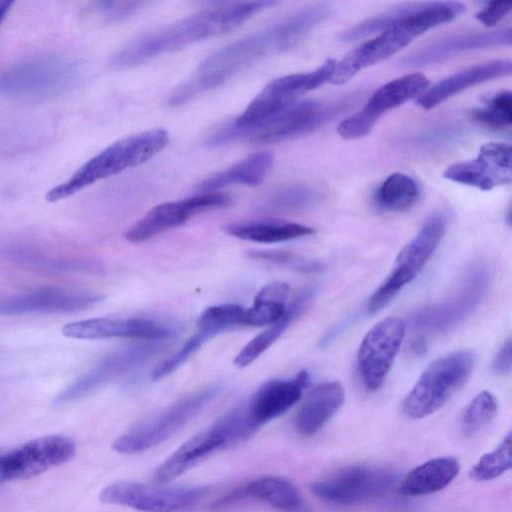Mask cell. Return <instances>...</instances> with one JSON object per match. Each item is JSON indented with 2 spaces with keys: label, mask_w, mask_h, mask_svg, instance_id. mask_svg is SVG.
<instances>
[{
  "label": "cell",
  "mask_w": 512,
  "mask_h": 512,
  "mask_svg": "<svg viewBox=\"0 0 512 512\" xmlns=\"http://www.w3.org/2000/svg\"><path fill=\"white\" fill-rule=\"evenodd\" d=\"M265 503L282 512H298L302 499L297 487L280 476H263L235 487L215 502L216 508H224L242 501Z\"/></svg>",
  "instance_id": "obj_24"
},
{
  "label": "cell",
  "mask_w": 512,
  "mask_h": 512,
  "mask_svg": "<svg viewBox=\"0 0 512 512\" xmlns=\"http://www.w3.org/2000/svg\"><path fill=\"white\" fill-rule=\"evenodd\" d=\"M78 66L56 54L25 58L0 74V96L45 100L69 89L77 80Z\"/></svg>",
  "instance_id": "obj_6"
},
{
  "label": "cell",
  "mask_w": 512,
  "mask_h": 512,
  "mask_svg": "<svg viewBox=\"0 0 512 512\" xmlns=\"http://www.w3.org/2000/svg\"><path fill=\"white\" fill-rule=\"evenodd\" d=\"M465 11V5L454 1H432L377 37L347 53L336 66L330 82L342 85L358 72L394 55L427 30L448 22Z\"/></svg>",
  "instance_id": "obj_3"
},
{
  "label": "cell",
  "mask_w": 512,
  "mask_h": 512,
  "mask_svg": "<svg viewBox=\"0 0 512 512\" xmlns=\"http://www.w3.org/2000/svg\"><path fill=\"white\" fill-rule=\"evenodd\" d=\"M165 342L143 341L111 352L87 373L59 393L55 402L64 404L84 397L107 382L149 360L163 349Z\"/></svg>",
  "instance_id": "obj_19"
},
{
  "label": "cell",
  "mask_w": 512,
  "mask_h": 512,
  "mask_svg": "<svg viewBox=\"0 0 512 512\" xmlns=\"http://www.w3.org/2000/svg\"><path fill=\"white\" fill-rule=\"evenodd\" d=\"M511 433L493 451L484 454L471 468L470 477L483 482L495 479L508 471L512 464Z\"/></svg>",
  "instance_id": "obj_37"
},
{
  "label": "cell",
  "mask_w": 512,
  "mask_h": 512,
  "mask_svg": "<svg viewBox=\"0 0 512 512\" xmlns=\"http://www.w3.org/2000/svg\"><path fill=\"white\" fill-rule=\"evenodd\" d=\"M473 118L493 128H504L512 123V95L508 90L495 94L485 107L475 110Z\"/></svg>",
  "instance_id": "obj_40"
},
{
  "label": "cell",
  "mask_w": 512,
  "mask_h": 512,
  "mask_svg": "<svg viewBox=\"0 0 512 512\" xmlns=\"http://www.w3.org/2000/svg\"><path fill=\"white\" fill-rule=\"evenodd\" d=\"M428 2H413L401 4L382 14L369 18L346 30L341 39L344 41H354L374 33L384 31L397 23L401 22L410 15L418 12L426 6Z\"/></svg>",
  "instance_id": "obj_36"
},
{
  "label": "cell",
  "mask_w": 512,
  "mask_h": 512,
  "mask_svg": "<svg viewBox=\"0 0 512 512\" xmlns=\"http://www.w3.org/2000/svg\"><path fill=\"white\" fill-rule=\"evenodd\" d=\"M345 102L322 103L316 100L295 101L272 115L248 125L233 121L211 134L206 145L221 147L234 142L271 144L308 133L333 118Z\"/></svg>",
  "instance_id": "obj_4"
},
{
  "label": "cell",
  "mask_w": 512,
  "mask_h": 512,
  "mask_svg": "<svg viewBox=\"0 0 512 512\" xmlns=\"http://www.w3.org/2000/svg\"><path fill=\"white\" fill-rule=\"evenodd\" d=\"M491 279L489 265L477 261L467 271L458 290L445 300L430 304L411 316L414 329L425 333H441L454 328L479 306Z\"/></svg>",
  "instance_id": "obj_10"
},
{
  "label": "cell",
  "mask_w": 512,
  "mask_h": 512,
  "mask_svg": "<svg viewBox=\"0 0 512 512\" xmlns=\"http://www.w3.org/2000/svg\"><path fill=\"white\" fill-rule=\"evenodd\" d=\"M169 134L154 128L122 138L83 164L71 177L52 188L46 195L49 202L66 199L86 187L147 162L165 148Z\"/></svg>",
  "instance_id": "obj_5"
},
{
  "label": "cell",
  "mask_w": 512,
  "mask_h": 512,
  "mask_svg": "<svg viewBox=\"0 0 512 512\" xmlns=\"http://www.w3.org/2000/svg\"><path fill=\"white\" fill-rule=\"evenodd\" d=\"M511 8V2H488L486 6L476 14V18L485 26L490 27L504 18L510 12Z\"/></svg>",
  "instance_id": "obj_44"
},
{
  "label": "cell",
  "mask_w": 512,
  "mask_h": 512,
  "mask_svg": "<svg viewBox=\"0 0 512 512\" xmlns=\"http://www.w3.org/2000/svg\"><path fill=\"white\" fill-rule=\"evenodd\" d=\"M319 193L305 185H288L271 192L263 200L262 209L270 212H296L315 206Z\"/></svg>",
  "instance_id": "obj_35"
},
{
  "label": "cell",
  "mask_w": 512,
  "mask_h": 512,
  "mask_svg": "<svg viewBox=\"0 0 512 512\" xmlns=\"http://www.w3.org/2000/svg\"><path fill=\"white\" fill-rule=\"evenodd\" d=\"M419 194L413 178L403 173H393L375 191L374 202L383 211L403 212L417 202Z\"/></svg>",
  "instance_id": "obj_33"
},
{
  "label": "cell",
  "mask_w": 512,
  "mask_h": 512,
  "mask_svg": "<svg viewBox=\"0 0 512 512\" xmlns=\"http://www.w3.org/2000/svg\"><path fill=\"white\" fill-rule=\"evenodd\" d=\"M298 512H307V511L304 510L303 508H301Z\"/></svg>",
  "instance_id": "obj_47"
},
{
  "label": "cell",
  "mask_w": 512,
  "mask_h": 512,
  "mask_svg": "<svg viewBox=\"0 0 512 512\" xmlns=\"http://www.w3.org/2000/svg\"><path fill=\"white\" fill-rule=\"evenodd\" d=\"M511 67L510 59H497L471 66L426 89L416 103L423 109H431L468 87L510 75Z\"/></svg>",
  "instance_id": "obj_26"
},
{
  "label": "cell",
  "mask_w": 512,
  "mask_h": 512,
  "mask_svg": "<svg viewBox=\"0 0 512 512\" xmlns=\"http://www.w3.org/2000/svg\"><path fill=\"white\" fill-rule=\"evenodd\" d=\"M62 333L68 338L83 340L133 338L167 341L173 336L174 330L147 318L100 317L68 323Z\"/></svg>",
  "instance_id": "obj_22"
},
{
  "label": "cell",
  "mask_w": 512,
  "mask_h": 512,
  "mask_svg": "<svg viewBox=\"0 0 512 512\" xmlns=\"http://www.w3.org/2000/svg\"><path fill=\"white\" fill-rule=\"evenodd\" d=\"M74 442L63 435L33 439L0 455V480L12 481L39 475L74 456Z\"/></svg>",
  "instance_id": "obj_14"
},
{
  "label": "cell",
  "mask_w": 512,
  "mask_h": 512,
  "mask_svg": "<svg viewBox=\"0 0 512 512\" xmlns=\"http://www.w3.org/2000/svg\"><path fill=\"white\" fill-rule=\"evenodd\" d=\"M275 4L277 2L272 0H258L206 8L131 40L112 57L111 66L115 69L131 68L162 54L227 33Z\"/></svg>",
  "instance_id": "obj_2"
},
{
  "label": "cell",
  "mask_w": 512,
  "mask_h": 512,
  "mask_svg": "<svg viewBox=\"0 0 512 512\" xmlns=\"http://www.w3.org/2000/svg\"><path fill=\"white\" fill-rule=\"evenodd\" d=\"M428 85V78L419 73L405 75L387 82L372 94L359 112L340 122L337 128L338 134L346 140L367 135L382 114L421 95Z\"/></svg>",
  "instance_id": "obj_17"
},
{
  "label": "cell",
  "mask_w": 512,
  "mask_h": 512,
  "mask_svg": "<svg viewBox=\"0 0 512 512\" xmlns=\"http://www.w3.org/2000/svg\"><path fill=\"white\" fill-rule=\"evenodd\" d=\"M396 475L387 468L353 465L342 468L311 485L313 494L329 504L355 505L386 493Z\"/></svg>",
  "instance_id": "obj_13"
},
{
  "label": "cell",
  "mask_w": 512,
  "mask_h": 512,
  "mask_svg": "<svg viewBox=\"0 0 512 512\" xmlns=\"http://www.w3.org/2000/svg\"><path fill=\"white\" fill-rule=\"evenodd\" d=\"M232 203L233 198L221 192L197 193L188 198L162 203L152 208L132 225L124 237L131 243H141L169 229L181 226L198 213L228 207Z\"/></svg>",
  "instance_id": "obj_18"
},
{
  "label": "cell",
  "mask_w": 512,
  "mask_h": 512,
  "mask_svg": "<svg viewBox=\"0 0 512 512\" xmlns=\"http://www.w3.org/2000/svg\"><path fill=\"white\" fill-rule=\"evenodd\" d=\"M255 431L242 403L182 444L156 469L154 479L158 484H167L206 457L248 438Z\"/></svg>",
  "instance_id": "obj_7"
},
{
  "label": "cell",
  "mask_w": 512,
  "mask_h": 512,
  "mask_svg": "<svg viewBox=\"0 0 512 512\" xmlns=\"http://www.w3.org/2000/svg\"><path fill=\"white\" fill-rule=\"evenodd\" d=\"M0 483H2L1 480H0Z\"/></svg>",
  "instance_id": "obj_48"
},
{
  "label": "cell",
  "mask_w": 512,
  "mask_h": 512,
  "mask_svg": "<svg viewBox=\"0 0 512 512\" xmlns=\"http://www.w3.org/2000/svg\"><path fill=\"white\" fill-rule=\"evenodd\" d=\"M344 398V388L338 381H326L316 386L294 417L297 433L303 436L317 433L339 410Z\"/></svg>",
  "instance_id": "obj_27"
},
{
  "label": "cell",
  "mask_w": 512,
  "mask_h": 512,
  "mask_svg": "<svg viewBox=\"0 0 512 512\" xmlns=\"http://www.w3.org/2000/svg\"><path fill=\"white\" fill-rule=\"evenodd\" d=\"M460 464L451 456L430 459L412 469L402 480L399 492L406 496L436 493L447 487L458 475Z\"/></svg>",
  "instance_id": "obj_29"
},
{
  "label": "cell",
  "mask_w": 512,
  "mask_h": 512,
  "mask_svg": "<svg viewBox=\"0 0 512 512\" xmlns=\"http://www.w3.org/2000/svg\"><path fill=\"white\" fill-rule=\"evenodd\" d=\"M220 392L221 386L211 385L190 394L122 434L113 442V450L135 454L163 443L214 401Z\"/></svg>",
  "instance_id": "obj_9"
},
{
  "label": "cell",
  "mask_w": 512,
  "mask_h": 512,
  "mask_svg": "<svg viewBox=\"0 0 512 512\" xmlns=\"http://www.w3.org/2000/svg\"><path fill=\"white\" fill-rule=\"evenodd\" d=\"M306 370L289 379L270 380L262 384L251 398L244 402L248 419L255 430L277 418L294 406L309 385Z\"/></svg>",
  "instance_id": "obj_23"
},
{
  "label": "cell",
  "mask_w": 512,
  "mask_h": 512,
  "mask_svg": "<svg viewBox=\"0 0 512 512\" xmlns=\"http://www.w3.org/2000/svg\"><path fill=\"white\" fill-rule=\"evenodd\" d=\"M209 338L208 334L203 331H198L197 334L189 338L185 344L171 357L162 361L157 365L152 373L151 379L157 381L169 375L177 368H179L187 359L190 358Z\"/></svg>",
  "instance_id": "obj_42"
},
{
  "label": "cell",
  "mask_w": 512,
  "mask_h": 512,
  "mask_svg": "<svg viewBox=\"0 0 512 512\" xmlns=\"http://www.w3.org/2000/svg\"><path fill=\"white\" fill-rule=\"evenodd\" d=\"M102 299L94 292L43 287L0 297V315L78 312Z\"/></svg>",
  "instance_id": "obj_20"
},
{
  "label": "cell",
  "mask_w": 512,
  "mask_h": 512,
  "mask_svg": "<svg viewBox=\"0 0 512 512\" xmlns=\"http://www.w3.org/2000/svg\"><path fill=\"white\" fill-rule=\"evenodd\" d=\"M474 364L475 356L467 350L434 360L405 397L403 413L411 419H422L436 412L467 381Z\"/></svg>",
  "instance_id": "obj_8"
},
{
  "label": "cell",
  "mask_w": 512,
  "mask_h": 512,
  "mask_svg": "<svg viewBox=\"0 0 512 512\" xmlns=\"http://www.w3.org/2000/svg\"><path fill=\"white\" fill-rule=\"evenodd\" d=\"M331 7L317 4L296 10L270 26L238 39L203 60L169 95L170 106H180L221 86L267 56L297 44L310 30L327 19Z\"/></svg>",
  "instance_id": "obj_1"
},
{
  "label": "cell",
  "mask_w": 512,
  "mask_h": 512,
  "mask_svg": "<svg viewBox=\"0 0 512 512\" xmlns=\"http://www.w3.org/2000/svg\"><path fill=\"white\" fill-rule=\"evenodd\" d=\"M316 292V287H309L301 291L286 308L285 315L279 321L256 335L240 350L235 356L234 364L239 368H244L261 356L278 340L290 323L306 309Z\"/></svg>",
  "instance_id": "obj_30"
},
{
  "label": "cell",
  "mask_w": 512,
  "mask_h": 512,
  "mask_svg": "<svg viewBox=\"0 0 512 512\" xmlns=\"http://www.w3.org/2000/svg\"><path fill=\"white\" fill-rule=\"evenodd\" d=\"M511 340H507L494 357L492 368L498 374H507L511 370Z\"/></svg>",
  "instance_id": "obj_45"
},
{
  "label": "cell",
  "mask_w": 512,
  "mask_h": 512,
  "mask_svg": "<svg viewBox=\"0 0 512 512\" xmlns=\"http://www.w3.org/2000/svg\"><path fill=\"white\" fill-rule=\"evenodd\" d=\"M1 252L12 261L42 270L68 272L95 269L89 262L54 257L30 246L9 245Z\"/></svg>",
  "instance_id": "obj_34"
},
{
  "label": "cell",
  "mask_w": 512,
  "mask_h": 512,
  "mask_svg": "<svg viewBox=\"0 0 512 512\" xmlns=\"http://www.w3.org/2000/svg\"><path fill=\"white\" fill-rule=\"evenodd\" d=\"M243 315L244 308L237 304L211 306L200 315L198 327L200 331L214 337L231 327L242 325Z\"/></svg>",
  "instance_id": "obj_39"
},
{
  "label": "cell",
  "mask_w": 512,
  "mask_h": 512,
  "mask_svg": "<svg viewBox=\"0 0 512 512\" xmlns=\"http://www.w3.org/2000/svg\"><path fill=\"white\" fill-rule=\"evenodd\" d=\"M248 255L253 259L270 262L304 273L317 272L323 268L322 263L319 261L283 250H252L248 252Z\"/></svg>",
  "instance_id": "obj_41"
},
{
  "label": "cell",
  "mask_w": 512,
  "mask_h": 512,
  "mask_svg": "<svg viewBox=\"0 0 512 512\" xmlns=\"http://www.w3.org/2000/svg\"><path fill=\"white\" fill-rule=\"evenodd\" d=\"M446 231V218L441 213L431 215L419 232L399 253L393 270L371 296L367 305L375 313L388 305L412 282L427 263Z\"/></svg>",
  "instance_id": "obj_11"
},
{
  "label": "cell",
  "mask_w": 512,
  "mask_h": 512,
  "mask_svg": "<svg viewBox=\"0 0 512 512\" xmlns=\"http://www.w3.org/2000/svg\"><path fill=\"white\" fill-rule=\"evenodd\" d=\"M336 60L327 59L316 70L286 75L270 82L236 118L237 125H248L266 118L295 102L298 95L314 90L330 81Z\"/></svg>",
  "instance_id": "obj_16"
},
{
  "label": "cell",
  "mask_w": 512,
  "mask_h": 512,
  "mask_svg": "<svg viewBox=\"0 0 512 512\" xmlns=\"http://www.w3.org/2000/svg\"><path fill=\"white\" fill-rule=\"evenodd\" d=\"M208 492L205 486H165L120 481L106 486L99 498L107 504L142 512H185L196 507Z\"/></svg>",
  "instance_id": "obj_12"
},
{
  "label": "cell",
  "mask_w": 512,
  "mask_h": 512,
  "mask_svg": "<svg viewBox=\"0 0 512 512\" xmlns=\"http://www.w3.org/2000/svg\"><path fill=\"white\" fill-rule=\"evenodd\" d=\"M142 6L141 1H97L92 10L102 22L115 23L130 18Z\"/></svg>",
  "instance_id": "obj_43"
},
{
  "label": "cell",
  "mask_w": 512,
  "mask_h": 512,
  "mask_svg": "<svg viewBox=\"0 0 512 512\" xmlns=\"http://www.w3.org/2000/svg\"><path fill=\"white\" fill-rule=\"evenodd\" d=\"M224 229L233 237L259 243L283 242L315 232L310 226L280 220L234 222Z\"/></svg>",
  "instance_id": "obj_31"
},
{
  "label": "cell",
  "mask_w": 512,
  "mask_h": 512,
  "mask_svg": "<svg viewBox=\"0 0 512 512\" xmlns=\"http://www.w3.org/2000/svg\"><path fill=\"white\" fill-rule=\"evenodd\" d=\"M497 412V400L489 391L478 393L465 408L461 429L466 437H471L484 429Z\"/></svg>",
  "instance_id": "obj_38"
},
{
  "label": "cell",
  "mask_w": 512,
  "mask_h": 512,
  "mask_svg": "<svg viewBox=\"0 0 512 512\" xmlns=\"http://www.w3.org/2000/svg\"><path fill=\"white\" fill-rule=\"evenodd\" d=\"M273 155L262 151L254 153L226 169L214 173L195 187L198 193L217 192L233 184L257 186L261 184L273 165Z\"/></svg>",
  "instance_id": "obj_28"
},
{
  "label": "cell",
  "mask_w": 512,
  "mask_h": 512,
  "mask_svg": "<svg viewBox=\"0 0 512 512\" xmlns=\"http://www.w3.org/2000/svg\"><path fill=\"white\" fill-rule=\"evenodd\" d=\"M13 5L12 1L0 0V25L5 19L7 13L9 12L11 6Z\"/></svg>",
  "instance_id": "obj_46"
},
{
  "label": "cell",
  "mask_w": 512,
  "mask_h": 512,
  "mask_svg": "<svg viewBox=\"0 0 512 512\" xmlns=\"http://www.w3.org/2000/svg\"><path fill=\"white\" fill-rule=\"evenodd\" d=\"M405 322L388 317L370 328L363 337L357 356L363 385L376 391L383 384L405 336Z\"/></svg>",
  "instance_id": "obj_15"
},
{
  "label": "cell",
  "mask_w": 512,
  "mask_h": 512,
  "mask_svg": "<svg viewBox=\"0 0 512 512\" xmlns=\"http://www.w3.org/2000/svg\"><path fill=\"white\" fill-rule=\"evenodd\" d=\"M443 176L481 190L509 184L512 180L511 147L504 143H486L475 159L447 167Z\"/></svg>",
  "instance_id": "obj_21"
},
{
  "label": "cell",
  "mask_w": 512,
  "mask_h": 512,
  "mask_svg": "<svg viewBox=\"0 0 512 512\" xmlns=\"http://www.w3.org/2000/svg\"><path fill=\"white\" fill-rule=\"evenodd\" d=\"M289 286L285 282H273L263 286L255 296L251 307L244 309L242 325L267 326L279 321L286 313Z\"/></svg>",
  "instance_id": "obj_32"
},
{
  "label": "cell",
  "mask_w": 512,
  "mask_h": 512,
  "mask_svg": "<svg viewBox=\"0 0 512 512\" xmlns=\"http://www.w3.org/2000/svg\"><path fill=\"white\" fill-rule=\"evenodd\" d=\"M511 30L458 34L433 42L401 59L404 67L419 68L441 62L461 52L511 45Z\"/></svg>",
  "instance_id": "obj_25"
}]
</instances>
